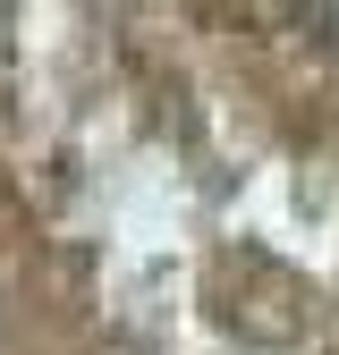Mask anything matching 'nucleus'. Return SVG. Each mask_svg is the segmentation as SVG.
<instances>
[{"label":"nucleus","instance_id":"1","mask_svg":"<svg viewBox=\"0 0 339 355\" xmlns=\"http://www.w3.org/2000/svg\"><path fill=\"white\" fill-rule=\"evenodd\" d=\"M288 26L314 34L322 51H339V0H288Z\"/></svg>","mask_w":339,"mask_h":355}]
</instances>
